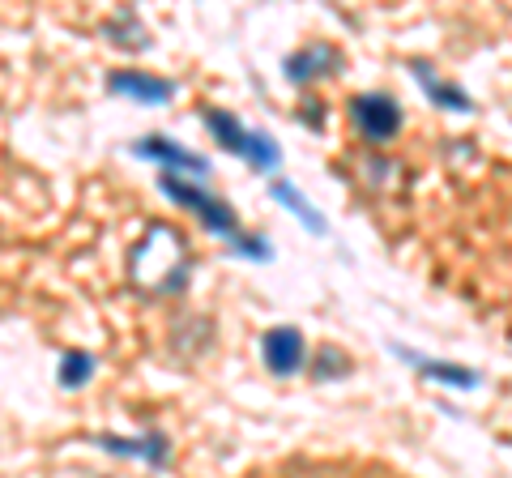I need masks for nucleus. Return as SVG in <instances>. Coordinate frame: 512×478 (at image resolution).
<instances>
[{"label": "nucleus", "mask_w": 512, "mask_h": 478, "mask_svg": "<svg viewBox=\"0 0 512 478\" xmlns=\"http://www.w3.org/2000/svg\"><path fill=\"white\" fill-rule=\"evenodd\" d=\"M406 69H410V77L423 86V94H427V99L436 103V107H444V111H474V99H470V94L461 90V86H453V82H444V77L431 69L427 60H410Z\"/></svg>", "instance_id": "obj_11"}, {"label": "nucleus", "mask_w": 512, "mask_h": 478, "mask_svg": "<svg viewBox=\"0 0 512 478\" xmlns=\"http://www.w3.org/2000/svg\"><path fill=\"white\" fill-rule=\"evenodd\" d=\"M133 154L146 158V163H154L158 171L192 175V180H205V175L214 171L210 158L197 154V150H188V146H180V141L167 137V133H146V137H137V141H133Z\"/></svg>", "instance_id": "obj_5"}, {"label": "nucleus", "mask_w": 512, "mask_h": 478, "mask_svg": "<svg viewBox=\"0 0 512 478\" xmlns=\"http://www.w3.org/2000/svg\"><path fill=\"white\" fill-rule=\"evenodd\" d=\"M397 359H406L419 368L423 380H440V385H453V389H478L483 385V376H478L474 368H461V363H444V359H427V355H414V350L406 346H389Z\"/></svg>", "instance_id": "obj_10"}, {"label": "nucleus", "mask_w": 512, "mask_h": 478, "mask_svg": "<svg viewBox=\"0 0 512 478\" xmlns=\"http://www.w3.org/2000/svg\"><path fill=\"white\" fill-rule=\"evenodd\" d=\"M103 30H107L111 43L124 47V52H146V47H150V35H128V30H141V22H137L133 9H124V30H120V22H107Z\"/></svg>", "instance_id": "obj_14"}, {"label": "nucleus", "mask_w": 512, "mask_h": 478, "mask_svg": "<svg viewBox=\"0 0 512 478\" xmlns=\"http://www.w3.org/2000/svg\"><path fill=\"white\" fill-rule=\"evenodd\" d=\"M94 449H103L111 457H128V461H146L154 470H167L171 466V440L163 432H146V436H111V432H94L90 436Z\"/></svg>", "instance_id": "obj_7"}, {"label": "nucleus", "mask_w": 512, "mask_h": 478, "mask_svg": "<svg viewBox=\"0 0 512 478\" xmlns=\"http://www.w3.org/2000/svg\"><path fill=\"white\" fill-rule=\"evenodd\" d=\"M107 94H116V99H128V103H141V107H163L171 103L180 86L171 82V77H158V73H141V69H111L103 77Z\"/></svg>", "instance_id": "obj_6"}, {"label": "nucleus", "mask_w": 512, "mask_h": 478, "mask_svg": "<svg viewBox=\"0 0 512 478\" xmlns=\"http://www.w3.org/2000/svg\"><path fill=\"white\" fill-rule=\"evenodd\" d=\"M261 359L274 376H295L303 372V359H308V342L295 325H274L261 333Z\"/></svg>", "instance_id": "obj_8"}, {"label": "nucleus", "mask_w": 512, "mask_h": 478, "mask_svg": "<svg viewBox=\"0 0 512 478\" xmlns=\"http://www.w3.org/2000/svg\"><path fill=\"white\" fill-rule=\"evenodd\" d=\"M201 120H205V129H210V137L218 141V146L227 154H235V158H244L252 171L274 175L282 167V146H278V141L269 137L265 129H248V124H239L235 111L201 107Z\"/></svg>", "instance_id": "obj_2"}, {"label": "nucleus", "mask_w": 512, "mask_h": 478, "mask_svg": "<svg viewBox=\"0 0 512 478\" xmlns=\"http://www.w3.org/2000/svg\"><path fill=\"white\" fill-rule=\"evenodd\" d=\"M94 368H99V359L90 355V350H64L60 355V368H56V380H60V389H86L90 385V376Z\"/></svg>", "instance_id": "obj_13"}, {"label": "nucleus", "mask_w": 512, "mask_h": 478, "mask_svg": "<svg viewBox=\"0 0 512 478\" xmlns=\"http://www.w3.org/2000/svg\"><path fill=\"white\" fill-rule=\"evenodd\" d=\"M350 124H355V133L367 146H389L397 129H402V107H397L389 94L367 90V94L350 99Z\"/></svg>", "instance_id": "obj_4"}, {"label": "nucleus", "mask_w": 512, "mask_h": 478, "mask_svg": "<svg viewBox=\"0 0 512 478\" xmlns=\"http://www.w3.org/2000/svg\"><path fill=\"white\" fill-rule=\"evenodd\" d=\"M158 188L175 201V205H184L188 214H197L201 218V227L205 231H214L218 239H227V244H235L239 239V218L235 210L227 205V197H214V193H205L201 184H192V175H175V171H158Z\"/></svg>", "instance_id": "obj_3"}, {"label": "nucleus", "mask_w": 512, "mask_h": 478, "mask_svg": "<svg viewBox=\"0 0 512 478\" xmlns=\"http://www.w3.org/2000/svg\"><path fill=\"white\" fill-rule=\"evenodd\" d=\"M350 372V355H346V350H338V346H325V350H320V355H316V376L320 380H342Z\"/></svg>", "instance_id": "obj_15"}, {"label": "nucleus", "mask_w": 512, "mask_h": 478, "mask_svg": "<svg viewBox=\"0 0 512 478\" xmlns=\"http://www.w3.org/2000/svg\"><path fill=\"white\" fill-rule=\"evenodd\" d=\"M338 60H342V52H338L333 43H303L299 52H291V56L282 60V77H286L291 86H312L316 77L342 69Z\"/></svg>", "instance_id": "obj_9"}, {"label": "nucleus", "mask_w": 512, "mask_h": 478, "mask_svg": "<svg viewBox=\"0 0 512 478\" xmlns=\"http://www.w3.org/2000/svg\"><path fill=\"white\" fill-rule=\"evenodd\" d=\"M269 193H274L282 210H291V214H295V218H299V222H303V227H308L312 235H329V222H325V214H320L316 205H312L308 197H303L291 180H282V175H274V184H269Z\"/></svg>", "instance_id": "obj_12"}, {"label": "nucleus", "mask_w": 512, "mask_h": 478, "mask_svg": "<svg viewBox=\"0 0 512 478\" xmlns=\"http://www.w3.org/2000/svg\"><path fill=\"white\" fill-rule=\"evenodd\" d=\"M133 257H150V265H128V282L146 295H184L188 274H192V257L184 235L167 227V222H150L146 235L133 244Z\"/></svg>", "instance_id": "obj_1"}]
</instances>
